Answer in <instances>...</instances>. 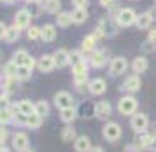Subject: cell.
<instances>
[{
  "mask_svg": "<svg viewBox=\"0 0 156 152\" xmlns=\"http://www.w3.org/2000/svg\"><path fill=\"white\" fill-rule=\"evenodd\" d=\"M135 109H137V100H135L134 97H122L120 102H118V111H120L123 116L134 114Z\"/></svg>",
  "mask_w": 156,
  "mask_h": 152,
  "instance_id": "cell-1",
  "label": "cell"
},
{
  "mask_svg": "<svg viewBox=\"0 0 156 152\" xmlns=\"http://www.w3.org/2000/svg\"><path fill=\"white\" fill-rule=\"evenodd\" d=\"M102 135L108 142H116L120 137H122V128L118 123H108L104 128H102Z\"/></svg>",
  "mask_w": 156,
  "mask_h": 152,
  "instance_id": "cell-2",
  "label": "cell"
},
{
  "mask_svg": "<svg viewBox=\"0 0 156 152\" xmlns=\"http://www.w3.org/2000/svg\"><path fill=\"white\" fill-rule=\"evenodd\" d=\"M130 126L134 128V131L142 133V131H146V130H147V126H149V119H147V116H146V114L137 113V114H134V116H132Z\"/></svg>",
  "mask_w": 156,
  "mask_h": 152,
  "instance_id": "cell-3",
  "label": "cell"
},
{
  "mask_svg": "<svg viewBox=\"0 0 156 152\" xmlns=\"http://www.w3.org/2000/svg\"><path fill=\"white\" fill-rule=\"evenodd\" d=\"M73 78H75L76 86H82L87 81V64H85V61L76 64V66H73Z\"/></svg>",
  "mask_w": 156,
  "mask_h": 152,
  "instance_id": "cell-4",
  "label": "cell"
},
{
  "mask_svg": "<svg viewBox=\"0 0 156 152\" xmlns=\"http://www.w3.org/2000/svg\"><path fill=\"white\" fill-rule=\"evenodd\" d=\"M28 144H30V140H28V135H26V133H23V131L14 133V137H12V147H14V150L26 152Z\"/></svg>",
  "mask_w": 156,
  "mask_h": 152,
  "instance_id": "cell-5",
  "label": "cell"
},
{
  "mask_svg": "<svg viewBox=\"0 0 156 152\" xmlns=\"http://www.w3.org/2000/svg\"><path fill=\"white\" fill-rule=\"evenodd\" d=\"M12 62H16L17 68H19V66H24V68H30V69H31V68L35 66V61L28 56V52H26V50H17L16 54H14V59H12Z\"/></svg>",
  "mask_w": 156,
  "mask_h": 152,
  "instance_id": "cell-6",
  "label": "cell"
},
{
  "mask_svg": "<svg viewBox=\"0 0 156 152\" xmlns=\"http://www.w3.org/2000/svg\"><path fill=\"white\" fill-rule=\"evenodd\" d=\"M127 71V59L125 57H115L109 64V73L111 76H120Z\"/></svg>",
  "mask_w": 156,
  "mask_h": 152,
  "instance_id": "cell-7",
  "label": "cell"
},
{
  "mask_svg": "<svg viewBox=\"0 0 156 152\" xmlns=\"http://www.w3.org/2000/svg\"><path fill=\"white\" fill-rule=\"evenodd\" d=\"M116 19L122 26H130V24H134L137 21V16H135L134 9H122V11L118 12Z\"/></svg>",
  "mask_w": 156,
  "mask_h": 152,
  "instance_id": "cell-8",
  "label": "cell"
},
{
  "mask_svg": "<svg viewBox=\"0 0 156 152\" xmlns=\"http://www.w3.org/2000/svg\"><path fill=\"white\" fill-rule=\"evenodd\" d=\"M54 104H56L59 109H68V107H73L75 100H73V97L68 93V92H59L56 93L54 97Z\"/></svg>",
  "mask_w": 156,
  "mask_h": 152,
  "instance_id": "cell-9",
  "label": "cell"
},
{
  "mask_svg": "<svg viewBox=\"0 0 156 152\" xmlns=\"http://www.w3.org/2000/svg\"><path fill=\"white\" fill-rule=\"evenodd\" d=\"M94 113L99 119L109 118V114H111V104H109L108 100H99L94 106Z\"/></svg>",
  "mask_w": 156,
  "mask_h": 152,
  "instance_id": "cell-10",
  "label": "cell"
},
{
  "mask_svg": "<svg viewBox=\"0 0 156 152\" xmlns=\"http://www.w3.org/2000/svg\"><path fill=\"white\" fill-rule=\"evenodd\" d=\"M30 21H31V14H30V11H26V9H21V11L16 14V17H14V26H17L19 29L28 28V26H30Z\"/></svg>",
  "mask_w": 156,
  "mask_h": 152,
  "instance_id": "cell-11",
  "label": "cell"
},
{
  "mask_svg": "<svg viewBox=\"0 0 156 152\" xmlns=\"http://www.w3.org/2000/svg\"><path fill=\"white\" fill-rule=\"evenodd\" d=\"M54 62H56L57 68H66L69 64V52L64 50V49H59V50L54 52Z\"/></svg>",
  "mask_w": 156,
  "mask_h": 152,
  "instance_id": "cell-12",
  "label": "cell"
},
{
  "mask_svg": "<svg viewBox=\"0 0 156 152\" xmlns=\"http://www.w3.org/2000/svg\"><path fill=\"white\" fill-rule=\"evenodd\" d=\"M54 68H56L54 56H44V57L38 61V69L42 71V73H50Z\"/></svg>",
  "mask_w": 156,
  "mask_h": 152,
  "instance_id": "cell-13",
  "label": "cell"
},
{
  "mask_svg": "<svg viewBox=\"0 0 156 152\" xmlns=\"http://www.w3.org/2000/svg\"><path fill=\"white\" fill-rule=\"evenodd\" d=\"M89 90L90 93H94V95H101V93H104L106 92V81L102 78H95L90 81L89 85Z\"/></svg>",
  "mask_w": 156,
  "mask_h": 152,
  "instance_id": "cell-14",
  "label": "cell"
},
{
  "mask_svg": "<svg viewBox=\"0 0 156 152\" xmlns=\"http://www.w3.org/2000/svg\"><path fill=\"white\" fill-rule=\"evenodd\" d=\"M90 149H92V145H90V138L89 137H78L76 140H75V150L76 152H90Z\"/></svg>",
  "mask_w": 156,
  "mask_h": 152,
  "instance_id": "cell-15",
  "label": "cell"
},
{
  "mask_svg": "<svg viewBox=\"0 0 156 152\" xmlns=\"http://www.w3.org/2000/svg\"><path fill=\"white\" fill-rule=\"evenodd\" d=\"M135 145L139 147L140 150L142 149H147V147H151V144H153V135H149V133H146V131H142V133H139L137 135V138H135Z\"/></svg>",
  "mask_w": 156,
  "mask_h": 152,
  "instance_id": "cell-16",
  "label": "cell"
},
{
  "mask_svg": "<svg viewBox=\"0 0 156 152\" xmlns=\"http://www.w3.org/2000/svg\"><path fill=\"white\" fill-rule=\"evenodd\" d=\"M17 113L24 114V116H31V114H35V104L30 100H21L19 104L16 106Z\"/></svg>",
  "mask_w": 156,
  "mask_h": 152,
  "instance_id": "cell-17",
  "label": "cell"
},
{
  "mask_svg": "<svg viewBox=\"0 0 156 152\" xmlns=\"http://www.w3.org/2000/svg\"><path fill=\"white\" fill-rule=\"evenodd\" d=\"M57 35V29L54 24H45L44 28H42V36L40 38L44 40V42H52V40L56 38Z\"/></svg>",
  "mask_w": 156,
  "mask_h": 152,
  "instance_id": "cell-18",
  "label": "cell"
},
{
  "mask_svg": "<svg viewBox=\"0 0 156 152\" xmlns=\"http://www.w3.org/2000/svg\"><path fill=\"white\" fill-rule=\"evenodd\" d=\"M137 28L139 29H147L151 26V23H153V16H151V12H144V14H140V16H137Z\"/></svg>",
  "mask_w": 156,
  "mask_h": 152,
  "instance_id": "cell-19",
  "label": "cell"
},
{
  "mask_svg": "<svg viewBox=\"0 0 156 152\" xmlns=\"http://www.w3.org/2000/svg\"><path fill=\"white\" fill-rule=\"evenodd\" d=\"M147 66H149V62H147V59L146 57H135L134 62H132V69H134L135 73H144L146 69H147Z\"/></svg>",
  "mask_w": 156,
  "mask_h": 152,
  "instance_id": "cell-20",
  "label": "cell"
},
{
  "mask_svg": "<svg viewBox=\"0 0 156 152\" xmlns=\"http://www.w3.org/2000/svg\"><path fill=\"white\" fill-rule=\"evenodd\" d=\"M140 88V78L137 76V74H134V76H128L127 81H125V90L128 92H137Z\"/></svg>",
  "mask_w": 156,
  "mask_h": 152,
  "instance_id": "cell-21",
  "label": "cell"
},
{
  "mask_svg": "<svg viewBox=\"0 0 156 152\" xmlns=\"http://www.w3.org/2000/svg\"><path fill=\"white\" fill-rule=\"evenodd\" d=\"M61 119H62V123L71 124L73 121L76 119V111H75V107H68V109H61Z\"/></svg>",
  "mask_w": 156,
  "mask_h": 152,
  "instance_id": "cell-22",
  "label": "cell"
},
{
  "mask_svg": "<svg viewBox=\"0 0 156 152\" xmlns=\"http://www.w3.org/2000/svg\"><path fill=\"white\" fill-rule=\"evenodd\" d=\"M76 131H75V128L73 126H64V128L61 130V140L62 142H71V140H76Z\"/></svg>",
  "mask_w": 156,
  "mask_h": 152,
  "instance_id": "cell-23",
  "label": "cell"
},
{
  "mask_svg": "<svg viewBox=\"0 0 156 152\" xmlns=\"http://www.w3.org/2000/svg\"><path fill=\"white\" fill-rule=\"evenodd\" d=\"M71 23H73V16L69 12H59V14H57V26L68 28Z\"/></svg>",
  "mask_w": 156,
  "mask_h": 152,
  "instance_id": "cell-24",
  "label": "cell"
},
{
  "mask_svg": "<svg viewBox=\"0 0 156 152\" xmlns=\"http://www.w3.org/2000/svg\"><path fill=\"white\" fill-rule=\"evenodd\" d=\"M90 64H92L94 68H102V66L106 64V56H104L102 52H94L92 57H90Z\"/></svg>",
  "mask_w": 156,
  "mask_h": 152,
  "instance_id": "cell-25",
  "label": "cell"
},
{
  "mask_svg": "<svg viewBox=\"0 0 156 152\" xmlns=\"http://www.w3.org/2000/svg\"><path fill=\"white\" fill-rule=\"evenodd\" d=\"M44 9H45V12L57 14V11L61 9V0H45L44 2Z\"/></svg>",
  "mask_w": 156,
  "mask_h": 152,
  "instance_id": "cell-26",
  "label": "cell"
},
{
  "mask_svg": "<svg viewBox=\"0 0 156 152\" xmlns=\"http://www.w3.org/2000/svg\"><path fill=\"white\" fill-rule=\"evenodd\" d=\"M71 16H73V23L82 24V23H85V21H87L89 14H87V11H85V9H75Z\"/></svg>",
  "mask_w": 156,
  "mask_h": 152,
  "instance_id": "cell-27",
  "label": "cell"
},
{
  "mask_svg": "<svg viewBox=\"0 0 156 152\" xmlns=\"http://www.w3.org/2000/svg\"><path fill=\"white\" fill-rule=\"evenodd\" d=\"M40 124H42V116H38V114L35 113V114H31V116L26 118V124H24V126H28V128H31V130H37Z\"/></svg>",
  "mask_w": 156,
  "mask_h": 152,
  "instance_id": "cell-28",
  "label": "cell"
},
{
  "mask_svg": "<svg viewBox=\"0 0 156 152\" xmlns=\"http://www.w3.org/2000/svg\"><path fill=\"white\" fill-rule=\"evenodd\" d=\"M35 113L38 114V116H47L49 114V104L45 100H38L35 104Z\"/></svg>",
  "mask_w": 156,
  "mask_h": 152,
  "instance_id": "cell-29",
  "label": "cell"
},
{
  "mask_svg": "<svg viewBox=\"0 0 156 152\" xmlns=\"http://www.w3.org/2000/svg\"><path fill=\"white\" fill-rule=\"evenodd\" d=\"M17 38H19V28H17V26L7 28V33H5V40H7V42L12 43V42H16Z\"/></svg>",
  "mask_w": 156,
  "mask_h": 152,
  "instance_id": "cell-30",
  "label": "cell"
},
{
  "mask_svg": "<svg viewBox=\"0 0 156 152\" xmlns=\"http://www.w3.org/2000/svg\"><path fill=\"white\" fill-rule=\"evenodd\" d=\"M94 47H95V36H87V38H83V42H82V50L83 52L94 50Z\"/></svg>",
  "mask_w": 156,
  "mask_h": 152,
  "instance_id": "cell-31",
  "label": "cell"
},
{
  "mask_svg": "<svg viewBox=\"0 0 156 152\" xmlns=\"http://www.w3.org/2000/svg\"><path fill=\"white\" fill-rule=\"evenodd\" d=\"M30 76H31V69L30 68H24V66H19L17 68V73H16L17 79H28Z\"/></svg>",
  "mask_w": 156,
  "mask_h": 152,
  "instance_id": "cell-32",
  "label": "cell"
},
{
  "mask_svg": "<svg viewBox=\"0 0 156 152\" xmlns=\"http://www.w3.org/2000/svg\"><path fill=\"white\" fill-rule=\"evenodd\" d=\"M42 36V28H37V26H30L28 29V38L30 40H37Z\"/></svg>",
  "mask_w": 156,
  "mask_h": 152,
  "instance_id": "cell-33",
  "label": "cell"
},
{
  "mask_svg": "<svg viewBox=\"0 0 156 152\" xmlns=\"http://www.w3.org/2000/svg\"><path fill=\"white\" fill-rule=\"evenodd\" d=\"M69 62H71L73 66H76V64H80V62H83V57H82V52H78V50L71 52V54H69Z\"/></svg>",
  "mask_w": 156,
  "mask_h": 152,
  "instance_id": "cell-34",
  "label": "cell"
},
{
  "mask_svg": "<svg viewBox=\"0 0 156 152\" xmlns=\"http://www.w3.org/2000/svg\"><path fill=\"white\" fill-rule=\"evenodd\" d=\"M11 119H12V113H9V111H0V124L2 126L7 124Z\"/></svg>",
  "mask_w": 156,
  "mask_h": 152,
  "instance_id": "cell-35",
  "label": "cell"
},
{
  "mask_svg": "<svg viewBox=\"0 0 156 152\" xmlns=\"http://www.w3.org/2000/svg\"><path fill=\"white\" fill-rule=\"evenodd\" d=\"M17 73V66H16V62H9L5 66V74L7 76H16Z\"/></svg>",
  "mask_w": 156,
  "mask_h": 152,
  "instance_id": "cell-36",
  "label": "cell"
},
{
  "mask_svg": "<svg viewBox=\"0 0 156 152\" xmlns=\"http://www.w3.org/2000/svg\"><path fill=\"white\" fill-rule=\"evenodd\" d=\"M9 106H11L9 97L7 95H0V111H9Z\"/></svg>",
  "mask_w": 156,
  "mask_h": 152,
  "instance_id": "cell-37",
  "label": "cell"
},
{
  "mask_svg": "<svg viewBox=\"0 0 156 152\" xmlns=\"http://www.w3.org/2000/svg\"><path fill=\"white\" fill-rule=\"evenodd\" d=\"M7 140V130L4 126H0V145H4Z\"/></svg>",
  "mask_w": 156,
  "mask_h": 152,
  "instance_id": "cell-38",
  "label": "cell"
},
{
  "mask_svg": "<svg viewBox=\"0 0 156 152\" xmlns=\"http://www.w3.org/2000/svg\"><path fill=\"white\" fill-rule=\"evenodd\" d=\"M73 4H75L76 9H85L87 4H89V0H73Z\"/></svg>",
  "mask_w": 156,
  "mask_h": 152,
  "instance_id": "cell-39",
  "label": "cell"
},
{
  "mask_svg": "<svg viewBox=\"0 0 156 152\" xmlns=\"http://www.w3.org/2000/svg\"><path fill=\"white\" fill-rule=\"evenodd\" d=\"M123 152H140V149L135 145V144H128V145L125 147V150H123Z\"/></svg>",
  "mask_w": 156,
  "mask_h": 152,
  "instance_id": "cell-40",
  "label": "cell"
},
{
  "mask_svg": "<svg viewBox=\"0 0 156 152\" xmlns=\"http://www.w3.org/2000/svg\"><path fill=\"white\" fill-rule=\"evenodd\" d=\"M5 33H7V26L0 21V38H5Z\"/></svg>",
  "mask_w": 156,
  "mask_h": 152,
  "instance_id": "cell-41",
  "label": "cell"
},
{
  "mask_svg": "<svg viewBox=\"0 0 156 152\" xmlns=\"http://www.w3.org/2000/svg\"><path fill=\"white\" fill-rule=\"evenodd\" d=\"M101 4H102L104 7H109L113 4V0H101Z\"/></svg>",
  "mask_w": 156,
  "mask_h": 152,
  "instance_id": "cell-42",
  "label": "cell"
},
{
  "mask_svg": "<svg viewBox=\"0 0 156 152\" xmlns=\"http://www.w3.org/2000/svg\"><path fill=\"white\" fill-rule=\"evenodd\" d=\"M90 152H104V149H102V147H92Z\"/></svg>",
  "mask_w": 156,
  "mask_h": 152,
  "instance_id": "cell-43",
  "label": "cell"
},
{
  "mask_svg": "<svg viewBox=\"0 0 156 152\" xmlns=\"http://www.w3.org/2000/svg\"><path fill=\"white\" fill-rule=\"evenodd\" d=\"M0 152H11V149H7L5 145H0Z\"/></svg>",
  "mask_w": 156,
  "mask_h": 152,
  "instance_id": "cell-44",
  "label": "cell"
},
{
  "mask_svg": "<svg viewBox=\"0 0 156 152\" xmlns=\"http://www.w3.org/2000/svg\"><path fill=\"white\" fill-rule=\"evenodd\" d=\"M149 38H151V40H156V31H151V35H149Z\"/></svg>",
  "mask_w": 156,
  "mask_h": 152,
  "instance_id": "cell-45",
  "label": "cell"
},
{
  "mask_svg": "<svg viewBox=\"0 0 156 152\" xmlns=\"http://www.w3.org/2000/svg\"><path fill=\"white\" fill-rule=\"evenodd\" d=\"M0 2H4V4H12L14 0H0Z\"/></svg>",
  "mask_w": 156,
  "mask_h": 152,
  "instance_id": "cell-46",
  "label": "cell"
},
{
  "mask_svg": "<svg viewBox=\"0 0 156 152\" xmlns=\"http://www.w3.org/2000/svg\"><path fill=\"white\" fill-rule=\"evenodd\" d=\"M28 2H45V0H28Z\"/></svg>",
  "mask_w": 156,
  "mask_h": 152,
  "instance_id": "cell-47",
  "label": "cell"
},
{
  "mask_svg": "<svg viewBox=\"0 0 156 152\" xmlns=\"http://www.w3.org/2000/svg\"><path fill=\"white\" fill-rule=\"evenodd\" d=\"M0 56H2V50H0Z\"/></svg>",
  "mask_w": 156,
  "mask_h": 152,
  "instance_id": "cell-48",
  "label": "cell"
},
{
  "mask_svg": "<svg viewBox=\"0 0 156 152\" xmlns=\"http://www.w3.org/2000/svg\"><path fill=\"white\" fill-rule=\"evenodd\" d=\"M26 152H31V150H26Z\"/></svg>",
  "mask_w": 156,
  "mask_h": 152,
  "instance_id": "cell-49",
  "label": "cell"
},
{
  "mask_svg": "<svg viewBox=\"0 0 156 152\" xmlns=\"http://www.w3.org/2000/svg\"><path fill=\"white\" fill-rule=\"evenodd\" d=\"M154 2H156V0H154Z\"/></svg>",
  "mask_w": 156,
  "mask_h": 152,
  "instance_id": "cell-50",
  "label": "cell"
}]
</instances>
